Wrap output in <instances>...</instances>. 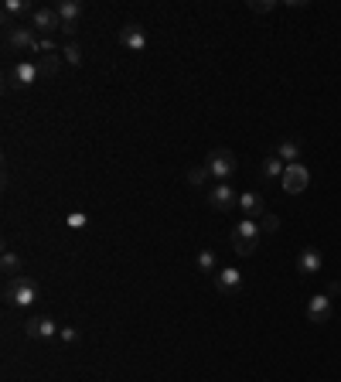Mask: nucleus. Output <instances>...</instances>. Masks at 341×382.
I'll list each match as a JSON object with an SVG mask.
<instances>
[{
	"label": "nucleus",
	"mask_w": 341,
	"mask_h": 382,
	"mask_svg": "<svg viewBox=\"0 0 341 382\" xmlns=\"http://www.w3.org/2000/svg\"><path fill=\"white\" fill-rule=\"evenodd\" d=\"M58 332H62V328L55 325L52 318H31V321L25 325V334L27 338H34V341H52Z\"/></svg>",
	"instance_id": "nucleus-13"
},
{
	"label": "nucleus",
	"mask_w": 341,
	"mask_h": 382,
	"mask_svg": "<svg viewBox=\"0 0 341 382\" xmlns=\"http://www.w3.org/2000/svg\"><path fill=\"white\" fill-rule=\"evenodd\" d=\"M31 27L41 31L45 38H52L55 31H62V18H58L55 7H34V14H31Z\"/></svg>",
	"instance_id": "nucleus-7"
},
{
	"label": "nucleus",
	"mask_w": 341,
	"mask_h": 382,
	"mask_svg": "<svg viewBox=\"0 0 341 382\" xmlns=\"http://www.w3.org/2000/svg\"><path fill=\"white\" fill-rule=\"evenodd\" d=\"M277 157H280V161H284V164H300V144H297V140H280V144H277Z\"/></svg>",
	"instance_id": "nucleus-18"
},
{
	"label": "nucleus",
	"mask_w": 341,
	"mask_h": 382,
	"mask_svg": "<svg viewBox=\"0 0 341 382\" xmlns=\"http://www.w3.org/2000/svg\"><path fill=\"white\" fill-rule=\"evenodd\" d=\"M58 338H62L65 345H72V341H79V332H76V328H62V332H58Z\"/></svg>",
	"instance_id": "nucleus-26"
},
{
	"label": "nucleus",
	"mask_w": 341,
	"mask_h": 382,
	"mask_svg": "<svg viewBox=\"0 0 341 382\" xmlns=\"http://www.w3.org/2000/svg\"><path fill=\"white\" fill-rule=\"evenodd\" d=\"M38 65H41V79H45V76L52 79L55 72H58V58H55V55H45V58H38Z\"/></svg>",
	"instance_id": "nucleus-22"
},
{
	"label": "nucleus",
	"mask_w": 341,
	"mask_h": 382,
	"mask_svg": "<svg viewBox=\"0 0 341 382\" xmlns=\"http://www.w3.org/2000/svg\"><path fill=\"white\" fill-rule=\"evenodd\" d=\"M55 11H58V18H62V34H76V25H79L82 18V4L79 0H62V4H55Z\"/></svg>",
	"instance_id": "nucleus-9"
},
{
	"label": "nucleus",
	"mask_w": 341,
	"mask_h": 382,
	"mask_svg": "<svg viewBox=\"0 0 341 382\" xmlns=\"http://www.w3.org/2000/svg\"><path fill=\"white\" fill-rule=\"evenodd\" d=\"M280 184H284V191H290V195H300L311 184V171L304 164H290L287 171H284V178H280Z\"/></svg>",
	"instance_id": "nucleus-8"
},
{
	"label": "nucleus",
	"mask_w": 341,
	"mask_h": 382,
	"mask_svg": "<svg viewBox=\"0 0 341 382\" xmlns=\"http://www.w3.org/2000/svg\"><path fill=\"white\" fill-rule=\"evenodd\" d=\"M211 280H215V290H218L222 297H232V294H239V290H242V273H239V270H232V266H222V270H218Z\"/></svg>",
	"instance_id": "nucleus-10"
},
{
	"label": "nucleus",
	"mask_w": 341,
	"mask_h": 382,
	"mask_svg": "<svg viewBox=\"0 0 341 382\" xmlns=\"http://www.w3.org/2000/svg\"><path fill=\"white\" fill-rule=\"evenodd\" d=\"M236 168H239V161L229 147H215V151H209V157H205V171H209V178L215 181V184H225V181L236 175Z\"/></svg>",
	"instance_id": "nucleus-2"
},
{
	"label": "nucleus",
	"mask_w": 341,
	"mask_h": 382,
	"mask_svg": "<svg viewBox=\"0 0 341 382\" xmlns=\"http://www.w3.org/2000/svg\"><path fill=\"white\" fill-rule=\"evenodd\" d=\"M284 171H287V164L277 157V154H270L266 161H263V178L273 181V178H284Z\"/></svg>",
	"instance_id": "nucleus-19"
},
{
	"label": "nucleus",
	"mask_w": 341,
	"mask_h": 382,
	"mask_svg": "<svg viewBox=\"0 0 341 382\" xmlns=\"http://www.w3.org/2000/svg\"><path fill=\"white\" fill-rule=\"evenodd\" d=\"M38 41H41V38H38V31L31 25L27 27L18 25V27H7V31H4L7 51H21V55H25V51H34V55H38Z\"/></svg>",
	"instance_id": "nucleus-4"
},
{
	"label": "nucleus",
	"mask_w": 341,
	"mask_h": 382,
	"mask_svg": "<svg viewBox=\"0 0 341 382\" xmlns=\"http://www.w3.org/2000/svg\"><path fill=\"white\" fill-rule=\"evenodd\" d=\"M62 58H65L69 65H82V48H79V41H65V45H62Z\"/></svg>",
	"instance_id": "nucleus-21"
},
{
	"label": "nucleus",
	"mask_w": 341,
	"mask_h": 382,
	"mask_svg": "<svg viewBox=\"0 0 341 382\" xmlns=\"http://www.w3.org/2000/svg\"><path fill=\"white\" fill-rule=\"evenodd\" d=\"M209 205L215 208V212H232L239 205V191L225 181V184H211V191H209Z\"/></svg>",
	"instance_id": "nucleus-6"
},
{
	"label": "nucleus",
	"mask_w": 341,
	"mask_h": 382,
	"mask_svg": "<svg viewBox=\"0 0 341 382\" xmlns=\"http://www.w3.org/2000/svg\"><path fill=\"white\" fill-rule=\"evenodd\" d=\"M38 79H41V65H38V62L21 58L18 65H11V69H7V89H31Z\"/></svg>",
	"instance_id": "nucleus-5"
},
{
	"label": "nucleus",
	"mask_w": 341,
	"mask_h": 382,
	"mask_svg": "<svg viewBox=\"0 0 341 382\" xmlns=\"http://www.w3.org/2000/svg\"><path fill=\"white\" fill-rule=\"evenodd\" d=\"M260 239H263V226L256 219H239V226L232 229V250L239 256H253Z\"/></svg>",
	"instance_id": "nucleus-3"
},
{
	"label": "nucleus",
	"mask_w": 341,
	"mask_h": 382,
	"mask_svg": "<svg viewBox=\"0 0 341 382\" xmlns=\"http://www.w3.org/2000/svg\"><path fill=\"white\" fill-rule=\"evenodd\" d=\"M331 314H335V307H331V297H328V294H317V297L307 301V321H311V325H328Z\"/></svg>",
	"instance_id": "nucleus-12"
},
{
	"label": "nucleus",
	"mask_w": 341,
	"mask_h": 382,
	"mask_svg": "<svg viewBox=\"0 0 341 382\" xmlns=\"http://www.w3.org/2000/svg\"><path fill=\"white\" fill-rule=\"evenodd\" d=\"M249 7H253V11H256V14H270V11H273V7H277V4H273V0H266V4H263V0H253V4H249Z\"/></svg>",
	"instance_id": "nucleus-25"
},
{
	"label": "nucleus",
	"mask_w": 341,
	"mask_h": 382,
	"mask_svg": "<svg viewBox=\"0 0 341 382\" xmlns=\"http://www.w3.org/2000/svg\"><path fill=\"white\" fill-rule=\"evenodd\" d=\"M31 18L34 14V7H31V0H4V31L7 27H18V18Z\"/></svg>",
	"instance_id": "nucleus-14"
},
{
	"label": "nucleus",
	"mask_w": 341,
	"mask_h": 382,
	"mask_svg": "<svg viewBox=\"0 0 341 382\" xmlns=\"http://www.w3.org/2000/svg\"><path fill=\"white\" fill-rule=\"evenodd\" d=\"M55 51H58L55 38H41V41H38V55H41V58H45V55H55Z\"/></svg>",
	"instance_id": "nucleus-23"
},
{
	"label": "nucleus",
	"mask_w": 341,
	"mask_h": 382,
	"mask_svg": "<svg viewBox=\"0 0 341 382\" xmlns=\"http://www.w3.org/2000/svg\"><path fill=\"white\" fill-rule=\"evenodd\" d=\"M120 45L127 51H144L147 48V31L140 25H127V27H120Z\"/></svg>",
	"instance_id": "nucleus-15"
},
{
	"label": "nucleus",
	"mask_w": 341,
	"mask_h": 382,
	"mask_svg": "<svg viewBox=\"0 0 341 382\" xmlns=\"http://www.w3.org/2000/svg\"><path fill=\"white\" fill-rule=\"evenodd\" d=\"M198 270L215 277V273H218V256L211 253V250H202V253H198Z\"/></svg>",
	"instance_id": "nucleus-20"
},
{
	"label": "nucleus",
	"mask_w": 341,
	"mask_h": 382,
	"mask_svg": "<svg viewBox=\"0 0 341 382\" xmlns=\"http://www.w3.org/2000/svg\"><path fill=\"white\" fill-rule=\"evenodd\" d=\"M260 226H263V232H277V229H280V222H277V215H270V212L263 215V222H260Z\"/></svg>",
	"instance_id": "nucleus-24"
},
{
	"label": "nucleus",
	"mask_w": 341,
	"mask_h": 382,
	"mask_svg": "<svg viewBox=\"0 0 341 382\" xmlns=\"http://www.w3.org/2000/svg\"><path fill=\"white\" fill-rule=\"evenodd\" d=\"M69 226H72V229H82V226H85V215H82V212H72V215H69Z\"/></svg>",
	"instance_id": "nucleus-27"
},
{
	"label": "nucleus",
	"mask_w": 341,
	"mask_h": 382,
	"mask_svg": "<svg viewBox=\"0 0 341 382\" xmlns=\"http://www.w3.org/2000/svg\"><path fill=\"white\" fill-rule=\"evenodd\" d=\"M4 301L14 307H31L41 301V287L31 280L27 273H21V277H14V280L4 283Z\"/></svg>",
	"instance_id": "nucleus-1"
},
{
	"label": "nucleus",
	"mask_w": 341,
	"mask_h": 382,
	"mask_svg": "<svg viewBox=\"0 0 341 382\" xmlns=\"http://www.w3.org/2000/svg\"><path fill=\"white\" fill-rule=\"evenodd\" d=\"M321 266H324V256H321V250H314V246H304V250L297 253V273H300V277H314V273H321Z\"/></svg>",
	"instance_id": "nucleus-11"
},
{
	"label": "nucleus",
	"mask_w": 341,
	"mask_h": 382,
	"mask_svg": "<svg viewBox=\"0 0 341 382\" xmlns=\"http://www.w3.org/2000/svg\"><path fill=\"white\" fill-rule=\"evenodd\" d=\"M0 270H4V277H7V280L21 277V256L14 253V250H4V256H0Z\"/></svg>",
	"instance_id": "nucleus-17"
},
{
	"label": "nucleus",
	"mask_w": 341,
	"mask_h": 382,
	"mask_svg": "<svg viewBox=\"0 0 341 382\" xmlns=\"http://www.w3.org/2000/svg\"><path fill=\"white\" fill-rule=\"evenodd\" d=\"M239 208H242V219H263L266 215V205L256 191H242L239 195Z\"/></svg>",
	"instance_id": "nucleus-16"
},
{
	"label": "nucleus",
	"mask_w": 341,
	"mask_h": 382,
	"mask_svg": "<svg viewBox=\"0 0 341 382\" xmlns=\"http://www.w3.org/2000/svg\"><path fill=\"white\" fill-rule=\"evenodd\" d=\"M205 175H209V171H205V164H202V168H198V171H191L188 178H191V184H202V181H205Z\"/></svg>",
	"instance_id": "nucleus-28"
}]
</instances>
